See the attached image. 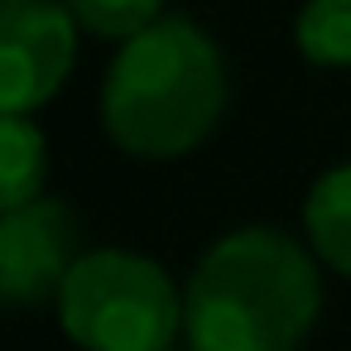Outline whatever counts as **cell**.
Returning a JSON list of instances; mask_svg holds the SVG:
<instances>
[{
  "label": "cell",
  "mask_w": 351,
  "mask_h": 351,
  "mask_svg": "<svg viewBox=\"0 0 351 351\" xmlns=\"http://www.w3.org/2000/svg\"><path fill=\"white\" fill-rule=\"evenodd\" d=\"M82 34L106 44H130L164 20V0H63Z\"/></svg>",
  "instance_id": "obj_9"
},
{
  "label": "cell",
  "mask_w": 351,
  "mask_h": 351,
  "mask_svg": "<svg viewBox=\"0 0 351 351\" xmlns=\"http://www.w3.org/2000/svg\"><path fill=\"white\" fill-rule=\"evenodd\" d=\"M53 303L82 351H173L183 337V289L140 250H82Z\"/></svg>",
  "instance_id": "obj_3"
},
{
  "label": "cell",
  "mask_w": 351,
  "mask_h": 351,
  "mask_svg": "<svg viewBox=\"0 0 351 351\" xmlns=\"http://www.w3.org/2000/svg\"><path fill=\"white\" fill-rule=\"evenodd\" d=\"M77 265V221L58 197L0 212V303L29 308L58 298Z\"/></svg>",
  "instance_id": "obj_5"
},
{
  "label": "cell",
  "mask_w": 351,
  "mask_h": 351,
  "mask_svg": "<svg viewBox=\"0 0 351 351\" xmlns=\"http://www.w3.org/2000/svg\"><path fill=\"white\" fill-rule=\"evenodd\" d=\"M293 44L317 68H351V0H303Z\"/></svg>",
  "instance_id": "obj_8"
},
{
  "label": "cell",
  "mask_w": 351,
  "mask_h": 351,
  "mask_svg": "<svg viewBox=\"0 0 351 351\" xmlns=\"http://www.w3.org/2000/svg\"><path fill=\"white\" fill-rule=\"evenodd\" d=\"M317 313V260L274 226H241L212 241L183 289L188 351H298Z\"/></svg>",
  "instance_id": "obj_1"
},
{
  "label": "cell",
  "mask_w": 351,
  "mask_h": 351,
  "mask_svg": "<svg viewBox=\"0 0 351 351\" xmlns=\"http://www.w3.org/2000/svg\"><path fill=\"white\" fill-rule=\"evenodd\" d=\"M49 140L34 116H0V212H15L44 197Z\"/></svg>",
  "instance_id": "obj_7"
},
{
  "label": "cell",
  "mask_w": 351,
  "mask_h": 351,
  "mask_svg": "<svg viewBox=\"0 0 351 351\" xmlns=\"http://www.w3.org/2000/svg\"><path fill=\"white\" fill-rule=\"evenodd\" d=\"M77 63V20L63 0H0V116L49 106Z\"/></svg>",
  "instance_id": "obj_4"
},
{
  "label": "cell",
  "mask_w": 351,
  "mask_h": 351,
  "mask_svg": "<svg viewBox=\"0 0 351 351\" xmlns=\"http://www.w3.org/2000/svg\"><path fill=\"white\" fill-rule=\"evenodd\" d=\"M226 58L207 29L164 15L121 44L101 82V130L135 159L193 154L226 111Z\"/></svg>",
  "instance_id": "obj_2"
},
{
  "label": "cell",
  "mask_w": 351,
  "mask_h": 351,
  "mask_svg": "<svg viewBox=\"0 0 351 351\" xmlns=\"http://www.w3.org/2000/svg\"><path fill=\"white\" fill-rule=\"evenodd\" d=\"M303 231L313 255L351 279V164H337L313 183L303 202Z\"/></svg>",
  "instance_id": "obj_6"
}]
</instances>
